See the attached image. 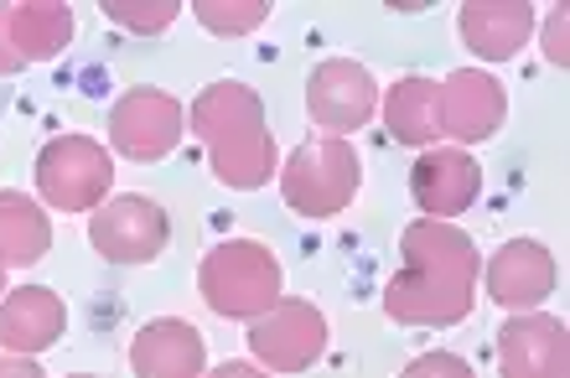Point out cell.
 <instances>
[{
  "label": "cell",
  "mask_w": 570,
  "mask_h": 378,
  "mask_svg": "<svg viewBox=\"0 0 570 378\" xmlns=\"http://www.w3.org/2000/svg\"><path fill=\"white\" fill-rule=\"evenodd\" d=\"M405 270L390 275L384 286V311L400 327H456L472 317L482 280V255L472 233L441 218H415L400 233Z\"/></svg>",
  "instance_id": "cell-1"
},
{
  "label": "cell",
  "mask_w": 570,
  "mask_h": 378,
  "mask_svg": "<svg viewBox=\"0 0 570 378\" xmlns=\"http://www.w3.org/2000/svg\"><path fill=\"white\" fill-rule=\"evenodd\" d=\"M187 125L208 146L213 177L234 187V192H255L281 171L275 140L265 130V105H259V93L249 83H234V78L208 83L187 109Z\"/></svg>",
  "instance_id": "cell-2"
},
{
  "label": "cell",
  "mask_w": 570,
  "mask_h": 378,
  "mask_svg": "<svg viewBox=\"0 0 570 378\" xmlns=\"http://www.w3.org/2000/svg\"><path fill=\"white\" fill-rule=\"evenodd\" d=\"M197 290L218 317L255 321L281 301V259L259 239H224L197 265Z\"/></svg>",
  "instance_id": "cell-3"
},
{
  "label": "cell",
  "mask_w": 570,
  "mask_h": 378,
  "mask_svg": "<svg viewBox=\"0 0 570 378\" xmlns=\"http://www.w3.org/2000/svg\"><path fill=\"white\" fill-rule=\"evenodd\" d=\"M275 177H281L285 208L301 212V218H337V212H347V202L358 197L363 182L353 140L322 136V130L301 140Z\"/></svg>",
  "instance_id": "cell-4"
},
{
  "label": "cell",
  "mask_w": 570,
  "mask_h": 378,
  "mask_svg": "<svg viewBox=\"0 0 570 378\" xmlns=\"http://www.w3.org/2000/svg\"><path fill=\"white\" fill-rule=\"evenodd\" d=\"M37 202L52 212H94L109 202L115 187V156L94 136H52L37 151Z\"/></svg>",
  "instance_id": "cell-5"
},
{
  "label": "cell",
  "mask_w": 570,
  "mask_h": 378,
  "mask_svg": "<svg viewBox=\"0 0 570 378\" xmlns=\"http://www.w3.org/2000/svg\"><path fill=\"white\" fill-rule=\"evenodd\" d=\"M327 317L301 296H281L265 317L249 321V358L265 374H306L327 352Z\"/></svg>",
  "instance_id": "cell-6"
},
{
  "label": "cell",
  "mask_w": 570,
  "mask_h": 378,
  "mask_svg": "<svg viewBox=\"0 0 570 378\" xmlns=\"http://www.w3.org/2000/svg\"><path fill=\"white\" fill-rule=\"evenodd\" d=\"M181 130H187V109L171 99L166 89H125L115 105H109V146L125 156V161H166L177 151Z\"/></svg>",
  "instance_id": "cell-7"
},
{
  "label": "cell",
  "mask_w": 570,
  "mask_h": 378,
  "mask_svg": "<svg viewBox=\"0 0 570 378\" xmlns=\"http://www.w3.org/2000/svg\"><path fill=\"white\" fill-rule=\"evenodd\" d=\"M171 239V218L161 202L140 192H120L89 212V243L109 265H150Z\"/></svg>",
  "instance_id": "cell-8"
},
{
  "label": "cell",
  "mask_w": 570,
  "mask_h": 378,
  "mask_svg": "<svg viewBox=\"0 0 570 378\" xmlns=\"http://www.w3.org/2000/svg\"><path fill=\"white\" fill-rule=\"evenodd\" d=\"M379 109V83L374 73L353 58H327L316 62L312 78H306V115L322 136H343L347 130H363Z\"/></svg>",
  "instance_id": "cell-9"
},
{
  "label": "cell",
  "mask_w": 570,
  "mask_h": 378,
  "mask_svg": "<svg viewBox=\"0 0 570 378\" xmlns=\"http://www.w3.org/2000/svg\"><path fill=\"white\" fill-rule=\"evenodd\" d=\"M503 115H509V93L493 73L456 68L451 78H441V140L466 151L478 140H493L503 130Z\"/></svg>",
  "instance_id": "cell-10"
},
{
  "label": "cell",
  "mask_w": 570,
  "mask_h": 378,
  "mask_svg": "<svg viewBox=\"0 0 570 378\" xmlns=\"http://www.w3.org/2000/svg\"><path fill=\"white\" fill-rule=\"evenodd\" d=\"M556 280H560V265L540 239L498 243V255H488V265H482L488 301H498L503 311H540V301L556 290Z\"/></svg>",
  "instance_id": "cell-11"
},
{
  "label": "cell",
  "mask_w": 570,
  "mask_h": 378,
  "mask_svg": "<svg viewBox=\"0 0 570 378\" xmlns=\"http://www.w3.org/2000/svg\"><path fill=\"white\" fill-rule=\"evenodd\" d=\"M498 374L503 378H566L570 342L566 321L544 311H513L498 332Z\"/></svg>",
  "instance_id": "cell-12"
},
{
  "label": "cell",
  "mask_w": 570,
  "mask_h": 378,
  "mask_svg": "<svg viewBox=\"0 0 570 378\" xmlns=\"http://www.w3.org/2000/svg\"><path fill=\"white\" fill-rule=\"evenodd\" d=\"M482 192V167L472 161V151L462 146H431V151L415 156V171H410V197L425 218H441L451 223L456 212H466Z\"/></svg>",
  "instance_id": "cell-13"
},
{
  "label": "cell",
  "mask_w": 570,
  "mask_h": 378,
  "mask_svg": "<svg viewBox=\"0 0 570 378\" xmlns=\"http://www.w3.org/2000/svg\"><path fill=\"white\" fill-rule=\"evenodd\" d=\"M68 327V306L47 286H16L0 296V348L21 358H42Z\"/></svg>",
  "instance_id": "cell-14"
},
{
  "label": "cell",
  "mask_w": 570,
  "mask_h": 378,
  "mask_svg": "<svg viewBox=\"0 0 570 378\" xmlns=\"http://www.w3.org/2000/svg\"><path fill=\"white\" fill-rule=\"evenodd\" d=\"M534 27H540V16L524 0H472V6L456 11V31L482 62L519 58L529 37H534Z\"/></svg>",
  "instance_id": "cell-15"
},
{
  "label": "cell",
  "mask_w": 570,
  "mask_h": 378,
  "mask_svg": "<svg viewBox=\"0 0 570 378\" xmlns=\"http://www.w3.org/2000/svg\"><path fill=\"white\" fill-rule=\"evenodd\" d=\"M130 368H136V378H203L208 374V348H203L193 321L156 317L130 342Z\"/></svg>",
  "instance_id": "cell-16"
},
{
  "label": "cell",
  "mask_w": 570,
  "mask_h": 378,
  "mask_svg": "<svg viewBox=\"0 0 570 378\" xmlns=\"http://www.w3.org/2000/svg\"><path fill=\"white\" fill-rule=\"evenodd\" d=\"M384 109V130H390L400 146H415V151H431L441 140V83L425 73H410L400 83H390V93L379 99Z\"/></svg>",
  "instance_id": "cell-17"
},
{
  "label": "cell",
  "mask_w": 570,
  "mask_h": 378,
  "mask_svg": "<svg viewBox=\"0 0 570 378\" xmlns=\"http://www.w3.org/2000/svg\"><path fill=\"white\" fill-rule=\"evenodd\" d=\"M6 37L21 62H52L73 37V11L62 0H21L6 6Z\"/></svg>",
  "instance_id": "cell-18"
},
{
  "label": "cell",
  "mask_w": 570,
  "mask_h": 378,
  "mask_svg": "<svg viewBox=\"0 0 570 378\" xmlns=\"http://www.w3.org/2000/svg\"><path fill=\"white\" fill-rule=\"evenodd\" d=\"M52 249V223L37 197L0 187V270H27Z\"/></svg>",
  "instance_id": "cell-19"
},
{
  "label": "cell",
  "mask_w": 570,
  "mask_h": 378,
  "mask_svg": "<svg viewBox=\"0 0 570 378\" xmlns=\"http://www.w3.org/2000/svg\"><path fill=\"white\" fill-rule=\"evenodd\" d=\"M193 16L213 37H249L271 21V0H197Z\"/></svg>",
  "instance_id": "cell-20"
},
{
  "label": "cell",
  "mask_w": 570,
  "mask_h": 378,
  "mask_svg": "<svg viewBox=\"0 0 570 378\" xmlns=\"http://www.w3.org/2000/svg\"><path fill=\"white\" fill-rule=\"evenodd\" d=\"M105 16L125 31H140V37H156L181 16L177 0H105Z\"/></svg>",
  "instance_id": "cell-21"
},
{
  "label": "cell",
  "mask_w": 570,
  "mask_h": 378,
  "mask_svg": "<svg viewBox=\"0 0 570 378\" xmlns=\"http://www.w3.org/2000/svg\"><path fill=\"white\" fill-rule=\"evenodd\" d=\"M400 378H472V364L456 358V352H446V348H435V352H421L415 364H405Z\"/></svg>",
  "instance_id": "cell-22"
},
{
  "label": "cell",
  "mask_w": 570,
  "mask_h": 378,
  "mask_svg": "<svg viewBox=\"0 0 570 378\" xmlns=\"http://www.w3.org/2000/svg\"><path fill=\"white\" fill-rule=\"evenodd\" d=\"M566 21H570V11L566 6H556V11L544 16V27H540V42H544V58L556 62V68H566Z\"/></svg>",
  "instance_id": "cell-23"
},
{
  "label": "cell",
  "mask_w": 570,
  "mask_h": 378,
  "mask_svg": "<svg viewBox=\"0 0 570 378\" xmlns=\"http://www.w3.org/2000/svg\"><path fill=\"white\" fill-rule=\"evenodd\" d=\"M0 378H47L37 358H21V352H6L0 358Z\"/></svg>",
  "instance_id": "cell-24"
},
{
  "label": "cell",
  "mask_w": 570,
  "mask_h": 378,
  "mask_svg": "<svg viewBox=\"0 0 570 378\" xmlns=\"http://www.w3.org/2000/svg\"><path fill=\"white\" fill-rule=\"evenodd\" d=\"M203 378H271L259 364H249V358H228V364H218L213 374H203Z\"/></svg>",
  "instance_id": "cell-25"
},
{
  "label": "cell",
  "mask_w": 570,
  "mask_h": 378,
  "mask_svg": "<svg viewBox=\"0 0 570 378\" xmlns=\"http://www.w3.org/2000/svg\"><path fill=\"white\" fill-rule=\"evenodd\" d=\"M27 62L16 58V47H11V37H6V6H0V78H11V73H21Z\"/></svg>",
  "instance_id": "cell-26"
},
{
  "label": "cell",
  "mask_w": 570,
  "mask_h": 378,
  "mask_svg": "<svg viewBox=\"0 0 570 378\" xmlns=\"http://www.w3.org/2000/svg\"><path fill=\"white\" fill-rule=\"evenodd\" d=\"M0 296H6V270H0Z\"/></svg>",
  "instance_id": "cell-27"
},
{
  "label": "cell",
  "mask_w": 570,
  "mask_h": 378,
  "mask_svg": "<svg viewBox=\"0 0 570 378\" xmlns=\"http://www.w3.org/2000/svg\"><path fill=\"white\" fill-rule=\"evenodd\" d=\"M73 378H94V374H73Z\"/></svg>",
  "instance_id": "cell-28"
}]
</instances>
